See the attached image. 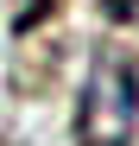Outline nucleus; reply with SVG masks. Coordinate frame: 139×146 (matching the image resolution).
Segmentation results:
<instances>
[{
  "mask_svg": "<svg viewBox=\"0 0 139 146\" xmlns=\"http://www.w3.org/2000/svg\"><path fill=\"white\" fill-rule=\"evenodd\" d=\"M139 140V64L127 51H95L76 89V146H133Z\"/></svg>",
  "mask_w": 139,
  "mask_h": 146,
  "instance_id": "nucleus-1",
  "label": "nucleus"
},
{
  "mask_svg": "<svg viewBox=\"0 0 139 146\" xmlns=\"http://www.w3.org/2000/svg\"><path fill=\"white\" fill-rule=\"evenodd\" d=\"M51 7H57V0H26V13H19V26H38V19L51 13Z\"/></svg>",
  "mask_w": 139,
  "mask_h": 146,
  "instance_id": "nucleus-2",
  "label": "nucleus"
},
{
  "mask_svg": "<svg viewBox=\"0 0 139 146\" xmlns=\"http://www.w3.org/2000/svg\"><path fill=\"white\" fill-rule=\"evenodd\" d=\"M0 146H7V140H0Z\"/></svg>",
  "mask_w": 139,
  "mask_h": 146,
  "instance_id": "nucleus-3",
  "label": "nucleus"
}]
</instances>
